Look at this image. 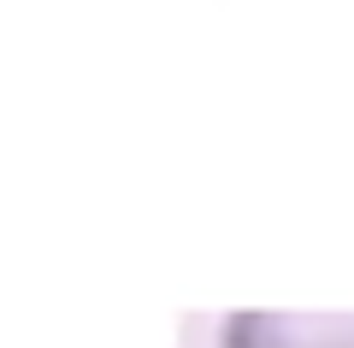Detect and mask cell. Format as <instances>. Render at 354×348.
Here are the masks:
<instances>
[{
    "instance_id": "1",
    "label": "cell",
    "mask_w": 354,
    "mask_h": 348,
    "mask_svg": "<svg viewBox=\"0 0 354 348\" xmlns=\"http://www.w3.org/2000/svg\"><path fill=\"white\" fill-rule=\"evenodd\" d=\"M218 348H354V313H230Z\"/></svg>"
}]
</instances>
